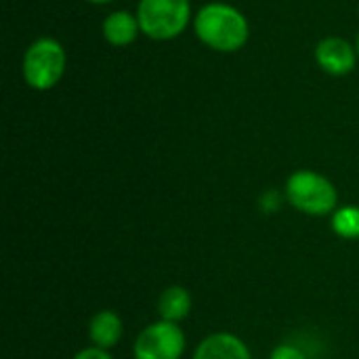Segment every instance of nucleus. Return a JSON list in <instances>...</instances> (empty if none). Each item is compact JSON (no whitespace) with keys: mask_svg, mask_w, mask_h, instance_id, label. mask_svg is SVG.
Masks as SVG:
<instances>
[{"mask_svg":"<svg viewBox=\"0 0 359 359\" xmlns=\"http://www.w3.org/2000/svg\"><path fill=\"white\" fill-rule=\"evenodd\" d=\"M198 38L221 53H233L242 48L248 40V21L246 17L223 2H212L200 8L194 21Z\"/></svg>","mask_w":359,"mask_h":359,"instance_id":"obj_1","label":"nucleus"},{"mask_svg":"<svg viewBox=\"0 0 359 359\" xmlns=\"http://www.w3.org/2000/svg\"><path fill=\"white\" fill-rule=\"evenodd\" d=\"M286 200L292 208L309 217H326L339 208L334 183L316 170H297L286 181Z\"/></svg>","mask_w":359,"mask_h":359,"instance_id":"obj_2","label":"nucleus"},{"mask_svg":"<svg viewBox=\"0 0 359 359\" xmlns=\"http://www.w3.org/2000/svg\"><path fill=\"white\" fill-rule=\"evenodd\" d=\"M189 0H141L137 8L139 27L154 40L177 38L189 23Z\"/></svg>","mask_w":359,"mask_h":359,"instance_id":"obj_3","label":"nucleus"},{"mask_svg":"<svg viewBox=\"0 0 359 359\" xmlns=\"http://www.w3.org/2000/svg\"><path fill=\"white\" fill-rule=\"evenodd\" d=\"M65 72V50L53 38H40L29 44L23 57V78L36 90L53 88Z\"/></svg>","mask_w":359,"mask_h":359,"instance_id":"obj_4","label":"nucleus"},{"mask_svg":"<svg viewBox=\"0 0 359 359\" xmlns=\"http://www.w3.org/2000/svg\"><path fill=\"white\" fill-rule=\"evenodd\" d=\"M187 347V337L179 324L158 320L145 326L133 345L135 359H181Z\"/></svg>","mask_w":359,"mask_h":359,"instance_id":"obj_5","label":"nucleus"},{"mask_svg":"<svg viewBox=\"0 0 359 359\" xmlns=\"http://www.w3.org/2000/svg\"><path fill=\"white\" fill-rule=\"evenodd\" d=\"M320 67L332 76H345L355 67V50L343 38H326L316 48Z\"/></svg>","mask_w":359,"mask_h":359,"instance_id":"obj_6","label":"nucleus"},{"mask_svg":"<svg viewBox=\"0 0 359 359\" xmlns=\"http://www.w3.org/2000/svg\"><path fill=\"white\" fill-rule=\"evenodd\" d=\"M191 359H252V353L240 337L231 332H215L196 347Z\"/></svg>","mask_w":359,"mask_h":359,"instance_id":"obj_7","label":"nucleus"},{"mask_svg":"<svg viewBox=\"0 0 359 359\" xmlns=\"http://www.w3.org/2000/svg\"><path fill=\"white\" fill-rule=\"evenodd\" d=\"M122 334H124L122 318L111 309L97 311L88 322V339L93 347L111 351L122 341Z\"/></svg>","mask_w":359,"mask_h":359,"instance_id":"obj_8","label":"nucleus"},{"mask_svg":"<svg viewBox=\"0 0 359 359\" xmlns=\"http://www.w3.org/2000/svg\"><path fill=\"white\" fill-rule=\"evenodd\" d=\"M194 307V299L185 286H168L158 297V316L160 320L181 324L189 318Z\"/></svg>","mask_w":359,"mask_h":359,"instance_id":"obj_9","label":"nucleus"},{"mask_svg":"<svg viewBox=\"0 0 359 359\" xmlns=\"http://www.w3.org/2000/svg\"><path fill=\"white\" fill-rule=\"evenodd\" d=\"M139 32H141L139 19L128 11H116V13L107 15L105 21H103V36L114 46L130 44L137 38Z\"/></svg>","mask_w":359,"mask_h":359,"instance_id":"obj_10","label":"nucleus"},{"mask_svg":"<svg viewBox=\"0 0 359 359\" xmlns=\"http://www.w3.org/2000/svg\"><path fill=\"white\" fill-rule=\"evenodd\" d=\"M332 231L343 240H359V206H341L332 212Z\"/></svg>","mask_w":359,"mask_h":359,"instance_id":"obj_11","label":"nucleus"},{"mask_svg":"<svg viewBox=\"0 0 359 359\" xmlns=\"http://www.w3.org/2000/svg\"><path fill=\"white\" fill-rule=\"evenodd\" d=\"M269 359H309V358H307V353H305L299 345L282 343V345H278V347L271 351Z\"/></svg>","mask_w":359,"mask_h":359,"instance_id":"obj_12","label":"nucleus"},{"mask_svg":"<svg viewBox=\"0 0 359 359\" xmlns=\"http://www.w3.org/2000/svg\"><path fill=\"white\" fill-rule=\"evenodd\" d=\"M72 359H114V355L109 351H105V349H99V347L90 345V347L80 349Z\"/></svg>","mask_w":359,"mask_h":359,"instance_id":"obj_13","label":"nucleus"},{"mask_svg":"<svg viewBox=\"0 0 359 359\" xmlns=\"http://www.w3.org/2000/svg\"><path fill=\"white\" fill-rule=\"evenodd\" d=\"M88 2H95V4H105V2H111V0H88Z\"/></svg>","mask_w":359,"mask_h":359,"instance_id":"obj_14","label":"nucleus"},{"mask_svg":"<svg viewBox=\"0 0 359 359\" xmlns=\"http://www.w3.org/2000/svg\"><path fill=\"white\" fill-rule=\"evenodd\" d=\"M358 53H359V38H358Z\"/></svg>","mask_w":359,"mask_h":359,"instance_id":"obj_15","label":"nucleus"}]
</instances>
